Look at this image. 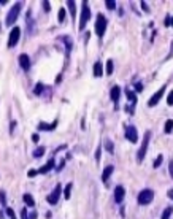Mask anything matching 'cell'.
<instances>
[{
	"mask_svg": "<svg viewBox=\"0 0 173 219\" xmlns=\"http://www.w3.org/2000/svg\"><path fill=\"white\" fill-rule=\"evenodd\" d=\"M89 18H91V8H89V3L83 2L81 3V16H80V30H84V27L87 24Z\"/></svg>",
	"mask_w": 173,
	"mask_h": 219,
	"instance_id": "1",
	"label": "cell"
},
{
	"mask_svg": "<svg viewBox=\"0 0 173 219\" xmlns=\"http://www.w3.org/2000/svg\"><path fill=\"white\" fill-rule=\"evenodd\" d=\"M149 138H151V132H146L144 133V137H143V141H141V146H140V149H138V154H137V160L138 162H141L144 159V156H146V151H148V144H149Z\"/></svg>",
	"mask_w": 173,
	"mask_h": 219,
	"instance_id": "2",
	"label": "cell"
},
{
	"mask_svg": "<svg viewBox=\"0 0 173 219\" xmlns=\"http://www.w3.org/2000/svg\"><path fill=\"white\" fill-rule=\"evenodd\" d=\"M153 199H154V192H153L151 189H143L141 192L138 194V197H137V200H138V203H140V205L151 203Z\"/></svg>",
	"mask_w": 173,
	"mask_h": 219,
	"instance_id": "3",
	"label": "cell"
},
{
	"mask_svg": "<svg viewBox=\"0 0 173 219\" xmlns=\"http://www.w3.org/2000/svg\"><path fill=\"white\" fill-rule=\"evenodd\" d=\"M21 7H22V5L18 2V3H14V7L8 11V14H7V26H13L14 24V21L18 19V16H19Z\"/></svg>",
	"mask_w": 173,
	"mask_h": 219,
	"instance_id": "4",
	"label": "cell"
},
{
	"mask_svg": "<svg viewBox=\"0 0 173 219\" xmlns=\"http://www.w3.org/2000/svg\"><path fill=\"white\" fill-rule=\"evenodd\" d=\"M105 30H107V18L100 13L97 14V19H96V32L99 37H103Z\"/></svg>",
	"mask_w": 173,
	"mask_h": 219,
	"instance_id": "5",
	"label": "cell"
},
{
	"mask_svg": "<svg viewBox=\"0 0 173 219\" xmlns=\"http://www.w3.org/2000/svg\"><path fill=\"white\" fill-rule=\"evenodd\" d=\"M60 194H62V186H60V184H57V186L54 187L53 192L48 195V203H49V205H56V203L59 202V199H60Z\"/></svg>",
	"mask_w": 173,
	"mask_h": 219,
	"instance_id": "6",
	"label": "cell"
},
{
	"mask_svg": "<svg viewBox=\"0 0 173 219\" xmlns=\"http://www.w3.org/2000/svg\"><path fill=\"white\" fill-rule=\"evenodd\" d=\"M19 35H21V29L19 27H13L10 32V38H8V48L16 46V43L19 41Z\"/></svg>",
	"mask_w": 173,
	"mask_h": 219,
	"instance_id": "7",
	"label": "cell"
},
{
	"mask_svg": "<svg viewBox=\"0 0 173 219\" xmlns=\"http://www.w3.org/2000/svg\"><path fill=\"white\" fill-rule=\"evenodd\" d=\"M165 87H167V86H162V87H160V89H159L157 92H156V94H153V95H151V99L148 100V106H156V105L159 103V100H160V99L164 97Z\"/></svg>",
	"mask_w": 173,
	"mask_h": 219,
	"instance_id": "8",
	"label": "cell"
},
{
	"mask_svg": "<svg viewBox=\"0 0 173 219\" xmlns=\"http://www.w3.org/2000/svg\"><path fill=\"white\" fill-rule=\"evenodd\" d=\"M126 138L129 140L130 143H137L138 141V133H137V129L133 126H127L126 127Z\"/></svg>",
	"mask_w": 173,
	"mask_h": 219,
	"instance_id": "9",
	"label": "cell"
},
{
	"mask_svg": "<svg viewBox=\"0 0 173 219\" xmlns=\"http://www.w3.org/2000/svg\"><path fill=\"white\" fill-rule=\"evenodd\" d=\"M54 164H56V162H54V159L51 157V159H49V160H48L41 168H38V170H37V172H38V175H46L48 172H51L53 168H54Z\"/></svg>",
	"mask_w": 173,
	"mask_h": 219,
	"instance_id": "10",
	"label": "cell"
},
{
	"mask_svg": "<svg viewBox=\"0 0 173 219\" xmlns=\"http://www.w3.org/2000/svg\"><path fill=\"white\" fill-rule=\"evenodd\" d=\"M119 95H121V87H119V86H113V87H111L110 97H111V100H113V103H114V106H116V108H118Z\"/></svg>",
	"mask_w": 173,
	"mask_h": 219,
	"instance_id": "11",
	"label": "cell"
},
{
	"mask_svg": "<svg viewBox=\"0 0 173 219\" xmlns=\"http://www.w3.org/2000/svg\"><path fill=\"white\" fill-rule=\"evenodd\" d=\"M124 195H126L124 187H122V186H116V189H114V202H116V203H122Z\"/></svg>",
	"mask_w": 173,
	"mask_h": 219,
	"instance_id": "12",
	"label": "cell"
},
{
	"mask_svg": "<svg viewBox=\"0 0 173 219\" xmlns=\"http://www.w3.org/2000/svg\"><path fill=\"white\" fill-rule=\"evenodd\" d=\"M19 65L22 70H29L30 68V59L27 54H21L19 56Z\"/></svg>",
	"mask_w": 173,
	"mask_h": 219,
	"instance_id": "13",
	"label": "cell"
},
{
	"mask_svg": "<svg viewBox=\"0 0 173 219\" xmlns=\"http://www.w3.org/2000/svg\"><path fill=\"white\" fill-rule=\"evenodd\" d=\"M113 170H114V167H113V165L105 167V170H103V173H102V181H103L105 184L108 183V179H110V176H111V173H113Z\"/></svg>",
	"mask_w": 173,
	"mask_h": 219,
	"instance_id": "14",
	"label": "cell"
},
{
	"mask_svg": "<svg viewBox=\"0 0 173 219\" xmlns=\"http://www.w3.org/2000/svg\"><path fill=\"white\" fill-rule=\"evenodd\" d=\"M56 126H57V121H54L53 124H46V122H40L38 124V130H54L56 129Z\"/></svg>",
	"mask_w": 173,
	"mask_h": 219,
	"instance_id": "15",
	"label": "cell"
},
{
	"mask_svg": "<svg viewBox=\"0 0 173 219\" xmlns=\"http://www.w3.org/2000/svg\"><path fill=\"white\" fill-rule=\"evenodd\" d=\"M102 75H103L102 62H96V64H94V76H96V78H100Z\"/></svg>",
	"mask_w": 173,
	"mask_h": 219,
	"instance_id": "16",
	"label": "cell"
},
{
	"mask_svg": "<svg viewBox=\"0 0 173 219\" xmlns=\"http://www.w3.org/2000/svg\"><path fill=\"white\" fill-rule=\"evenodd\" d=\"M164 132L165 133H171L173 132V119L165 121V126H164Z\"/></svg>",
	"mask_w": 173,
	"mask_h": 219,
	"instance_id": "17",
	"label": "cell"
},
{
	"mask_svg": "<svg viewBox=\"0 0 173 219\" xmlns=\"http://www.w3.org/2000/svg\"><path fill=\"white\" fill-rule=\"evenodd\" d=\"M22 199H24L27 206H33V205H35V200H33V197L30 194H24V197H22Z\"/></svg>",
	"mask_w": 173,
	"mask_h": 219,
	"instance_id": "18",
	"label": "cell"
},
{
	"mask_svg": "<svg viewBox=\"0 0 173 219\" xmlns=\"http://www.w3.org/2000/svg\"><path fill=\"white\" fill-rule=\"evenodd\" d=\"M67 7L70 8V13H71V16H73V19L76 18V10H75V2L73 0H68V2H67Z\"/></svg>",
	"mask_w": 173,
	"mask_h": 219,
	"instance_id": "19",
	"label": "cell"
},
{
	"mask_svg": "<svg viewBox=\"0 0 173 219\" xmlns=\"http://www.w3.org/2000/svg\"><path fill=\"white\" fill-rule=\"evenodd\" d=\"M71 187H73V184H71V183H68V184H67V186H65V189H64V197H65L67 200L70 199V194H71Z\"/></svg>",
	"mask_w": 173,
	"mask_h": 219,
	"instance_id": "20",
	"label": "cell"
},
{
	"mask_svg": "<svg viewBox=\"0 0 173 219\" xmlns=\"http://www.w3.org/2000/svg\"><path fill=\"white\" fill-rule=\"evenodd\" d=\"M173 213V206H167V208L164 210V213H162V217L160 219H170V214Z\"/></svg>",
	"mask_w": 173,
	"mask_h": 219,
	"instance_id": "21",
	"label": "cell"
},
{
	"mask_svg": "<svg viewBox=\"0 0 173 219\" xmlns=\"http://www.w3.org/2000/svg\"><path fill=\"white\" fill-rule=\"evenodd\" d=\"M126 95L130 99L132 106H135V103H137V95H135V92H132V91H126Z\"/></svg>",
	"mask_w": 173,
	"mask_h": 219,
	"instance_id": "22",
	"label": "cell"
},
{
	"mask_svg": "<svg viewBox=\"0 0 173 219\" xmlns=\"http://www.w3.org/2000/svg\"><path fill=\"white\" fill-rule=\"evenodd\" d=\"M113 59H110V60H107V70H105V71H107V75H111V73H113Z\"/></svg>",
	"mask_w": 173,
	"mask_h": 219,
	"instance_id": "23",
	"label": "cell"
},
{
	"mask_svg": "<svg viewBox=\"0 0 173 219\" xmlns=\"http://www.w3.org/2000/svg\"><path fill=\"white\" fill-rule=\"evenodd\" d=\"M162 159H164L162 154H159L157 157H156V160H154V168H159V167H160V164H162Z\"/></svg>",
	"mask_w": 173,
	"mask_h": 219,
	"instance_id": "24",
	"label": "cell"
},
{
	"mask_svg": "<svg viewBox=\"0 0 173 219\" xmlns=\"http://www.w3.org/2000/svg\"><path fill=\"white\" fill-rule=\"evenodd\" d=\"M57 21H59V22H64V21H65V10H64V8H60V10H59Z\"/></svg>",
	"mask_w": 173,
	"mask_h": 219,
	"instance_id": "25",
	"label": "cell"
},
{
	"mask_svg": "<svg viewBox=\"0 0 173 219\" xmlns=\"http://www.w3.org/2000/svg\"><path fill=\"white\" fill-rule=\"evenodd\" d=\"M43 154H44V148H41V146L33 151V157H41Z\"/></svg>",
	"mask_w": 173,
	"mask_h": 219,
	"instance_id": "26",
	"label": "cell"
},
{
	"mask_svg": "<svg viewBox=\"0 0 173 219\" xmlns=\"http://www.w3.org/2000/svg\"><path fill=\"white\" fill-rule=\"evenodd\" d=\"M105 7H107L108 10H114L116 8V2H113V0H107V2H105Z\"/></svg>",
	"mask_w": 173,
	"mask_h": 219,
	"instance_id": "27",
	"label": "cell"
},
{
	"mask_svg": "<svg viewBox=\"0 0 173 219\" xmlns=\"http://www.w3.org/2000/svg\"><path fill=\"white\" fill-rule=\"evenodd\" d=\"M43 87H44L43 84H37V86H35V91H33V92H35L37 95H40V94L43 92Z\"/></svg>",
	"mask_w": 173,
	"mask_h": 219,
	"instance_id": "28",
	"label": "cell"
},
{
	"mask_svg": "<svg viewBox=\"0 0 173 219\" xmlns=\"http://www.w3.org/2000/svg\"><path fill=\"white\" fill-rule=\"evenodd\" d=\"M105 146H107L108 153H113V143H111L110 140H107V141H105Z\"/></svg>",
	"mask_w": 173,
	"mask_h": 219,
	"instance_id": "29",
	"label": "cell"
},
{
	"mask_svg": "<svg viewBox=\"0 0 173 219\" xmlns=\"http://www.w3.org/2000/svg\"><path fill=\"white\" fill-rule=\"evenodd\" d=\"M7 214H8L10 219H16V217H14V211L11 210V208H7Z\"/></svg>",
	"mask_w": 173,
	"mask_h": 219,
	"instance_id": "30",
	"label": "cell"
},
{
	"mask_svg": "<svg viewBox=\"0 0 173 219\" xmlns=\"http://www.w3.org/2000/svg\"><path fill=\"white\" fill-rule=\"evenodd\" d=\"M167 103H168V105H173V91H170L168 97H167Z\"/></svg>",
	"mask_w": 173,
	"mask_h": 219,
	"instance_id": "31",
	"label": "cell"
},
{
	"mask_svg": "<svg viewBox=\"0 0 173 219\" xmlns=\"http://www.w3.org/2000/svg\"><path fill=\"white\" fill-rule=\"evenodd\" d=\"M21 217H22V219H29V213H27V210H26V208L21 211Z\"/></svg>",
	"mask_w": 173,
	"mask_h": 219,
	"instance_id": "32",
	"label": "cell"
},
{
	"mask_svg": "<svg viewBox=\"0 0 173 219\" xmlns=\"http://www.w3.org/2000/svg\"><path fill=\"white\" fill-rule=\"evenodd\" d=\"M135 91H137V92H141V91H143V84H141V83H137V84H135Z\"/></svg>",
	"mask_w": 173,
	"mask_h": 219,
	"instance_id": "33",
	"label": "cell"
},
{
	"mask_svg": "<svg viewBox=\"0 0 173 219\" xmlns=\"http://www.w3.org/2000/svg\"><path fill=\"white\" fill-rule=\"evenodd\" d=\"M41 5H43V8H44V11H46V13H48V11H49V2H46V0H44V2H43Z\"/></svg>",
	"mask_w": 173,
	"mask_h": 219,
	"instance_id": "34",
	"label": "cell"
},
{
	"mask_svg": "<svg viewBox=\"0 0 173 219\" xmlns=\"http://www.w3.org/2000/svg\"><path fill=\"white\" fill-rule=\"evenodd\" d=\"M168 172H170V176L173 178V160H170V164H168Z\"/></svg>",
	"mask_w": 173,
	"mask_h": 219,
	"instance_id": "35",
	"label": "cell"
},
{
	"mask_svg": "<svg viewBox=\"0 0 173 219\" xmlns=\"http://www.w3.org/2000/svg\"><path fill=\"white\" fill-rule=\"evenodd\" d=\"M27 175H29L30 178H33L35 175H38V172H37V170H29V173H27Z\"/></svg>",
	"mask_w": 173,
	"mask_h": 219,
	"instance_id": "36",
	"label": "cell"
},
{
	"mask_svg": "<svg viewBox=\"0 0 173 219\" xmlns=\"http://www.w3.org/2000/svg\"><path fill=\"white\" fill-rule=\"evenodd\" d=\"M38 140H40V137H38L37 133H33V135H32V141H33V143H37Z\"/></svg>",
	"mask_w": 173,
	"mask_h": 219,
	"instance_id": "37",
	"label": "cell"
},
{
	"mask_svg": "<svg viewBox=\"0 0 173 219\" xmlns=\"http://www.w3.org/2000/svg\"><path fill=\"white\" fill-rule=\"evenodd\" d=\"M0 200H2V203H7V202H5V192L3 190L0 192Z\"/></svg>",
	"mask_w": 173,
	"mask_h": 219,
	"instance_id": "38",
	"label": "cell"
},
{
	"mask_svg": "<svg viewBox=\"0 0 173 219\" xmlns=\"http://www.w3.org/2000/svg\"><path fill=\"white\" fill-rule=\"evenodd\" d=\"M100 151H102V148H99L97 153H96V159H97V160H100Z\"/></svg>",
	"mask_w": 173,
	"mask_h": 219,
	"instance_id": "39",
	"label": "cell"
},
{
	"mask_svg": "<svg viewBox=\"0 0 173 219\" xmlns=\"http://www.w3.org/2000/svg\"><path fill=\"white\" fill-rule=\"evenodd\" d=\"M29 219H37V213H29Z\"/></svg>",
	"mask_w": 173,
	"mask_h": 219,
	"instance_id": "40",
	"label": "cell"
},
{
	"mask_svg": "<svg viewBox=\"0 0 173 219\" xmlns=\"http://www.w3.org/2000/svg\"><path fill=\"white\" fill-rule=\"evenodd\" d=\"M170 26V16H167L165 18V27H168Z\"/></svg>",
	"mask_w": 173,
	"mask_h": 219,
	"instance_id": "41",
	"label": "cell"
},
{
	"mask_svg": "<svg viewBox=\"0 0 173 219\" xmlns=\"http://www.w3.org/2000/svg\"><path fill=\"white\" fill-rule=\"evenodd\" d=\"M141 7H143V10H144V11H149V10H148V5H146V2H141Z\"/></svg>",
	"mask_w": 173,
	"mask_h": 219,
	"instance_id": "42",
	"label": "cell"
},
{
	"mask_svg": "<svg viewBox=\"0 0 173 219\" xmlns=\"http://www.w3.org/2000/svg\"><path fill=\"white\" fill-rule=\"evenodd\" d=\"M14 127H16V122L13 121V122H11V127H10V132H13V130H14Z\"/></svg>",
	"mask_w": 173,
	"mask_h": 219,
	"instance_id": "43",
	"label": "cell"
},
{
	"mask_svg": "<svg viewBox=\"0 0 173 219\" xmlns=\"http://www.w3.org/2000/svg\"><path fill=\"white\" fill-rule=\"evenodd\" d=\"M64 165H65V160H62V162H60V165L57 167V170H62V168H64Z\"/></svg>",
	"mask_w": 173,
	"mask_h": 219,
	"instance_id": "44",
	"label": "cell"
},
{
	"mask_svg": "<svg viewBox=\"0 0 173 219\" xmlns=\"http://www.w3.org/2000/svg\"><path fill=\"white\" fill-rule=\"evenodd\" d=\"M168 197L173 200V189H170V190H168Z\"/></svg>",
	"mask_w": 173,
	"mask_h": 219,
	"instance_id": "45",
	"label": "cell"
},
{
	"mask_svg": "<svg viewBox=\"0 0 173 219\" xmlns=\"http://www.w3.org/2000/svg\"><path fill=\"white\" fill-rule=\"evenodd\" d=\"M170 26H173V18H170Z\"/></svg>",
	"mask_w": 173,
	"mask_h": 219,
	"instance_id": "46",
	"label": "cell"
}]
</instances>
